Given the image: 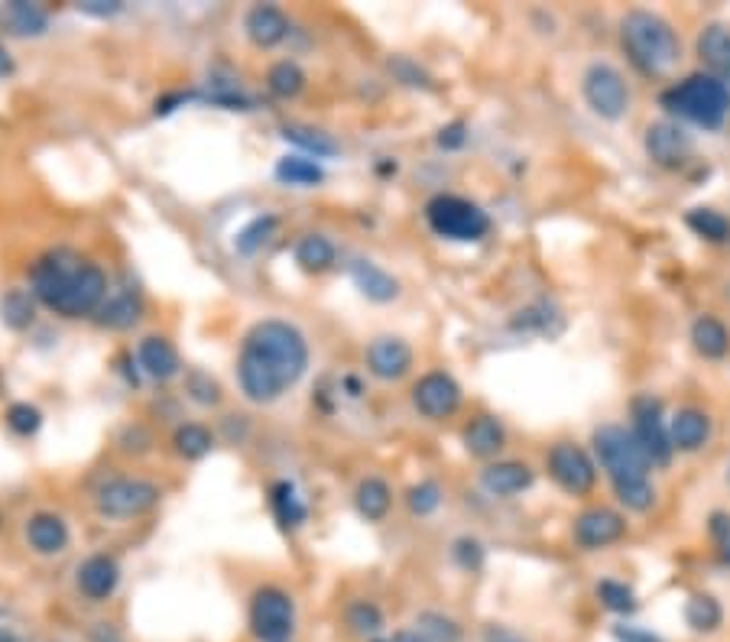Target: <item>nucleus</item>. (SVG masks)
I'll return each mask as SVG.
<instances>
[{"mask_svg": "<svg viewBox=\"0 0 730 642\" xmlns=\"http://www.w3.org/2000/svg\"><path fill=\"white\" fill-rule=\"evenodd\" d=\"M306 371L308 340L296 325L283 318H264L244 335L237 354V386L254 406L283 399L306 377Z\"/></svg>", "mask_w": 730, "mask_h": 642, "instance_id": "f257e3e1", "label": "nucleus"}, {"mask_svg": "<svg viewBox=\"0 0 730 642\" xmlns=\"http://www.w3.org/2000/svg\"><path fill=\"white\" fill-rule=\"evenodd\" d=\"M30 293L59 318H85L108 299V276L76 250H49L30 266Z\"/></svg>", "mask_w": 730, "mask_h": 642, "instance_id": "f03ea898", "label": "nucleus"}, {"mask_svg": "<svg viewBox=\"0 0 730 642\" xmlns=\"http://www.w3.org/2000/svg\"><path fill=\"white\" fill-rule=\"evenodd\" d=\"M594 454L614 484L616 500L633 513H650L655 503V487L650 481L653 461L647 457L637 435L623 425H601L594 432Z\"/></svg>", "mask_w": 730, "mask_h": 642, "instance_id": "7ed1b4c3", "label": "nucleus"}, {"mask_svg": "<svg viewBox=\"0 0 730 642\" xmlns=\"http://www.w3.org/2000/svg\"><path fill=\"white\" fill-rule=\"evenodd\" d=\"M620 42L630 62L643 76H665L675 69L682 56V42L675 37L672 23L653 10H630L620 20Z\"/></svg>", "mask_w": 730, "mask_h": 642, "instance_id": "20e7f679", "label": "nucleus"}, {"mask_svg": "<svg viewBox=\"0 0 730 642\" xmlns=\"http://www.w3.org/2000/svg\"><path fill=\"white\" fill-rule=\"evenodd\" d=\"M662 108L685 117L694 127L718 130L730 113V91L721 78L689 76L662 95Z\"/></svg>", "mask_w": 730, "mask_h": 642, "instance_id": "39448f33", "label": "nucleus"}, {"mask_svg": "<svg viewBox=\"0 0 730 642\" xmlns=\"http://www.w3.org/2000/svg\"><path fill=\"white\" fill-rule=\"evenodd\" d=\"M425 221L438 237L458 244H474L491 230V215L477 201H467L462 195H435L425 205Z\"/></svg>", "mask_w": 730, "mask_h": 642, "instance_id": "423d86ee", "label": "nucleus"}, {"mask_svg": "<svg viewBox=\"0 0 730 642\" xmlns=\"http://www.w3.org/2000/svg\"><path fill=\"white\" fill-rule=\"evenodd\" d=\"M247 626L260 642H289L296 633V601L289 591L264 584L250 594Z\"/></svg>", "mask_w": 730, "mask_h": 642, "instance_id": "0eeeda50", "label": "nucleus"}, {"mask_svg": "<svg viewBox=\"0 0 730 642\" xmlns=\"http://www.w3.org/2000/svg\"><path fill=\"white\" fill-rule=\"evenodd\" d=\"M162 491L144 477H115L95 493V506L105 520H137L159 506Z\"/></svg>", "mask_w": 730, "mask_h": 642, "instance_id": "6e6552de", "label": "nucleus"}, {"mask_svg": "<svg viewBox=\"0 0 730 642\" xmlns=\"http://www.w3.org/2000/svg\"><path fill=\"white\" fill-rule=\"evenodd\" d=\"M581 95H584L588 108L604 120H620L630 111V85L611 62L588 66V72L581 76Z\"/></svg>", "mask_w": 730, "mask_h": 642, "instance_id": "1a4fd4ad", "label": "nucleus"}, {"mask_svg": "<svg viewBox=\"0 0 730 642\" xmlns=\"http://www.w3.org/2000/svg\"><path fill=\"white\" fill-rule=\"evenodd\" d=\"M545 467H549V477L572 496H588L598 484V467H594L591 454L575 442L552 445V452L545 457Z\"/></svg>", "mask_w": 730, "mask_h": 642, "instance_id": "9d476101", "label": "nucleus"}, {"mask_svg": "<svg viewBox=\"0 0 730 642\" xmlns=\"http://www.w3.org/2000/svg\"><path fill=\"white\" fill-rule=\"evenodd\" d=\"M643 150L659 169H679L694 152V137L675 120H655L647 127Z\"/></svg>", "mask_w": 730, "mask_h": 642, "instance_id": "9b49d317", "label": "nucleus"}, {"mask_svg": "<svg viewBox=\"0 0 730 642\" xmlns=\"http://www.w3.org/2000/svg\"><path fill=\"white\" fill-rule=\"evenodd\" d=\"M630 432L637 435V442L643 445V452L653 464L665 467L672 461L675 448H672V438H669V422L662 418L659 403L653 396H640L633 403V428Z\"/></svg>", "mask_w": 730, "mask_h": 642, "instance_id": "f8f14e48", "label": "nucleus"}, {"mask_svg": "<svg viewBox=\"0 0 730 642\" xmlns=\"http://www.w3.org/2000/svg\"><path fill=\"white\" fill-rule=\"evenodd\" d=\"M413 406L420 416L432 418V422L452 418L462 409V386L455 383L452 374L432 371L413 386Z\"/></svg>", "mask_w": 730, "mask_h": 642, "instance_id": "ddd939ff", "label": "nucleus"}, {"mask_svg": "<svg viewBox=\"0 0 730 642\" xmlns=\"http://www.w3.org/2000/svg\"><path fill=\"white\" fill-rule=\"evenodd\" d=\"M572 535H575V542L581 549L598 552V549H608V545H614V542H620L627 535V520L616 510L591 506V510L578 513Z\"/></svg>", "mask_w": 730, "mask_h": 642, "instance_id": "4468645a", "label": "nucleus"}, {"mask_svg": "<svg viewBox=\"0 0 730 642\" xmlns=\"http://www.w3.org/2000/svg\"><path fill=\"white\" fill-rule=\"evenodd\" d=\"M120 584V565H117L115 555L108 552H95L88 555L76 571V587L81 597H88L91 604H105L111 601Z\"/></svg>", "mask_w": 730, "mask_h": 642, "instance_id": "2eb2a0df", "label": "nucleus"}, {"mask_svg": "<svg viewBox=\"0 0 730 642\" xmlns=\"http://www.w3.org/2000/svg\"><path fill=\"white\" fill-rule=\"evenodd\" d=\"M367 374L384 383H393V379H403L410 371H413V347L403 338H393V335H384V338H374L367 344Z\"/></svg>", "mask_w": 730, "mask_h": 642, "instance_id": "dca6fc26", "label": "nucleus"}, {"mask_svg": "<svg viewBox=\"0 0 730 642\" xmlns=\"http://www.w3.org/2000/svg\"><path fill=\"white\" fill-rule=\"evenodd\" d=\"M669 438H672L675 452H701L711 442V416L704 409H694V406L679 409L675 416L669 418Z\"/></svg>", "mask_w": 730, "mask_h": 642, "instance_id": "f3484780", "label": "nucleus"}, {"mask_svg": "<svg viewBox=\"0 0 730 642\" xmlns=\"http://www.w3.org/2000/svg\"><path fill=\"white\" fill-rule=\"evenodd\" d=\"M244 33H247V39L257 49H273V46H279L283 39L289 37V20H286V13L279 7L257 3L244 17Z\"/></svg>", "mask_w": 730, "mask_h": 642, "instance_id": "a211bd4d", "label": "nucleus"}, {"mask_svg": "<svg viewBox=\"0 0 730 642\" xmlns=\"http://www.w3.org/2000/svg\"><path fill=\"white\" fill-rule=\"evenodd\" d=\"M137 360L144 367L147 377L159 379H176L182 374V360H179V350L172 347V340L162 338V335H147V338L137 344Z\"/></svg>", "mask_w": 730, "mask_h": 642, "instance_id": "6ab92c4d", "label": "nucleus"}, {"mask_svg": "<svg viewBox=\"0 0 730 642\" xmlns=\"http://www.w3.org/2000/svg\"><path fill=\"white\" fill-rule=\"evenodd\" d=\"M0 27L10 37H46L49 33V13L39 3H30V0H7V3H0Z\"/></svg>", "mask_w": 730, "mask_h": 642, "instance_id": "aec40b11", "label": "nucleus"}, {"mask_svg": "<svg viewBox=\"0 0 730 642\" xmlns=\"http://www.w3.org/2000/svg\"><path fill=\"white\" fill-rule=\"evenodd\" d=\"M481 484L491 496H516L536 484V471L523 461H497V464L484 467Z\"/></svg>", "mask_w": 730, "mask_h": 642, "instance_id": "412c9836", "label": "nucleus"}, {"mask_svg": "<svg viewBox=\"0 0 730 642\" xmlns=\"http://www.w3.org/2000/svg\"><path fill=\"white\" fill-rule=\"evenodd\" d=\"M462 442L464 452L471 454V457L487 461V457H497V454L503 452V445H506V428H503V422H500L497 416L481 413V416H474L464 425Z\"/></svg>", "mask_w": 730, "mask_h": 642, "instance_id": "4be33fe9", "label": "nucleus"}, {"mask_svg": "<svg viewBox=\"0 0 730 642\" xmlns=\"http://www.w3.org/2000/svg\"><path fill=\"white\" fill-rule=\"evenodd\" d=\"M69 523L56 513H37L27 520V542L37 555H62L69 549Z\"/></svg>", "mask_w": 730, "mask_h": 642, "instance_id": "5701e85b", "label": "nucleus"}, {"mask_svg": "<svg viewBox=\"0 0 730 642\" xmlns=\"http://www.w3.org/2000/svg\"><path fill=\"white\" fill-rule=\"evenodd\" d=\"M351 279H354V286L361 289V296L371 299V303L386 305L399 296L396 276H389L384 266H377L374 260H354V264H351Z\"/></svg>", "mask_w": 730, "mask_h": 642, "instance_id": "b1692460", "label": "nucleus"}, {"mask_svg": "<svg viewBox=\"0 0 730 642\" xmlns=\"http://www.w3.org/2000/svg\"><path fill=\"white\" fill-rule=\"evenodd\" d=\"M698 56L714 78L730 81V23H708L698 37Z\"/></svg>", "mask_w": 730, "mask_h": 642, "instance_id": "393cba45", "label": "nucleus"}, {"mask_svg": "<svg viewBox=\"0 0 730 642\" xmlns=\"http://www.w3.org/2000/svg\"><path fill=\"white\" fill-rule=\"evenodd\" d=\"M692 344L694 350L708 360H721L730 350V332L728 325L714 315H701L692 325Z\"/></svg>", "mask_w": 730, "mask_h": 642, "instance_id": "a878e982", "label": "nucleus"}, {"mask_svg": "<svg viewBox=\"0 0 730 642\" xmlns=\"http://www.w3.org/2000/svg\"><path fill=\"white\" fill-rule=\"evenodd\" d=\"M354 506L367 523H381L386 520L389 506H393V491L384 477H364L354 491Z\"/></svg>", "mask_w": 730, "mask_h": 642, "instance_id": "bb28decb", "label": "nucleus"}, {"mask_svg": "<svg viewBox=\"0 0 730 642\" xmlns=\"http://www.w3.org/2000/svg\"><path fill=\"white\" fill-rule=\"evenodd\" d=\"M273 176H276V182H283V186L312 189V186H318V182L325 179V169H322L315 159H308V156H283V159L276 162Z\"/></svg>", "mask_w": 730, "mask_h": 642, "instance_id": "cd10ccee", "label": "nucleus"}, {"mask_svg": "<svg viewBox=\"0 0 730 642\" xmlns=\"http://www.w3.org/2000/svg\"><path fill=\"white\" fill-rule=\"evenodd\" d=\"M140 322V299L130 293H115L98 308V325L111 332H127Z\"/></svg>", "mask_w": 730, "mask_h": 642, "instance_id": "c85d7f7f", "label": "nucleus"}, {"mask_svg": "<svg viewBox=\"0 0 730 642\" xmlns=\"http://www.w3.org/2000/svg\"><path fill=\"white\" fill-rule=\"evenodd\" d=\"M335 260H338V250L325 234H306L296 244V264L306 273H325V269L335 266Z\"/></svg>", "mask_w": 730, "mask_h": 642, "instance_id": "c756f323", "label": "nucleus"}, {"mask_svg": "<svg viewBox=\"0 0 730 642\" xmlns=\"http://www.w3.org/2000/svg\"><path fill=\"white\" fill-rule=\"evenodd\" d=\"M37 318V299L27 289H7L0 299V322L10 332H27Z\"/></svg>", "mask_w": 730, "mask_h": 642, "instance_id": "7c9ffc66", "label": "nucleus"}, {"mask_svg": "<svg viewBox=\"0 0 730 642\" xmlns=\"http://www.w3.org/2000/svg\"><path fill=\"white\" fill-rule=\"evenodd\" d=\"M172 445H176V454L186 457V461H201L205 454L215 448V435L208 425L201 422H182L176 432H172Z\"/></svg>", "mask_w": 730, "mask_h": 642, "instance_id": "2f4dec72", "label": "nucleus"}, {"mask_svg": "<svg viewBox=\"0 0 730 642\" xmlns=\"http://www.w3.org/2000/svg\"><path fill=\"white\" fill-rule=\"evenodd\" d=\"M413 630L428 642H464L462 623H458L455 616L442 613V610H423V613H416Z\"/></svg>", "mask_w": 730, "mask_h": 642, "instance_id": "473e14b6", "label": "nucleus"}, {"mask_svg": "<svg viewBox=\"0 0 730 642\" xmlns=\"http://www.w3.org/2000/svg\"><path fill=\"white\" fill-rule=\"evenodd\" d=\"M345 626L351 633H357V636H371V640H377L381 633H384V610L374 604V601H351L345 606Z\"/></svg>", "mask_w": 730, "mask_h": 642, "instance_id": "72a5a7b5", "label": "nucleus"}, {"mask_svg": "<svg viewBox=\"0 0 730 642\" xmlns=\"http://www.w3.org/2000/svg\"><path fill=\"white\" fill-rule=\"evenodd\" d=\"M267 88L273 91V95H276V98H283V101H293V98H299V95L306 91V72L299 69V62H293V59H283V62L269 66Z\"/></svg>", "mask_w": 730, "mask_h": 642, "instance_id": "f704fd0d", "label": "nucleus"}, {"mask_svg": "<svg viewBox=\"0 0 730 642\" xmlns=\"http://www.w3.org/2000/svg\"><path fill=\"white\" fill-rule=\"evenodd\" d=\"M273 510H276V520L286 526V530H296V526H303L306 523V503L299 500V493L296 487L289 484V481H279V484H273Z\"/></svg>", "mask_w": 730, "mask_h": 642, "instance_id": "c9c22d12", "label": "nucleus"}, {"mask_svg": "<svg viewBox=\"0 0 730 642\" xmlns=\"http://www.w3.org/2000/svg\"><path fill=\"white\" fill-rule=\"evenodd\" d=\"M276 227H279V218H276V215H260V218L247 221V225L237 230V237H234V250L244 254V257H254L257 250L267 247L269 237L276 234Z\"/></svg>", "mask_w": 730, "mask_h": 642, "instance_id": "e433bc0d", "label": "nucleus"}, {"mask_svg": "<svg viewBox=\"0 0 730 642\" xmlns=\"http://www.w3.org/2000/svg\"><path fill=\"white\" fill-rule=\"evenodd\" d=\"M685 623L692 626L694 633H714L724 623V610L711 594H694L692 601L685 604Z\"/></svg>", "mask_w": 730, "mask_h": 642, "instance_id": "4c0bfd02", "label": "nucleus"}, {"mask_svg": "<svg viewBox=\"0 0 730 642\" xmlns=\"http://www.w3.org/2000/svg\"><path fill=\"white\" fill-rule=\"evenodd\" d=\"M283 137H286V144H293V147H299V150H306L308 156H315V159H328V156H335V152L342 150L328 134H322V130H312V127H286L283 130Z\"/></svg>", "mask_w": 730, "mask_h": 642, "instance_id": "58836bf2", "label": "nucleus"}, {"mask_svg": "<svg viewBox=\"0 0 730 642\" xmlns=\"http://www.w3.org/2000/svg\"><path fill=\"white\" fill-rule=\"evenodd\" d=\"M598 601H601L604 610L620 613V616H630V613H637V606H640L637 591H633L630 584H623V581H614V577H608V581L598 584Z\"/></svg>", "mask_w": 730, "mask_h": 642, "instance_id": "ea45409f", "label": "nucleus"}, {"mask_svg": "<svg viewBox=\"0 0 730 642\" xmlns=\"http://www.w3.org/2000/svg\"><path fill=\"white\" fill-rule=\"evenodd\" d=\"M689 227H692L698 237L711 240V244H721V240H730V221L714 211V208H694L689 215Z\"/></svg>", "mask_w": 730, "mask_h": 642, "instance_id": "a19ab883", "label": "nucleus"}, {"mask_svg": "<svg viewBox=\"0 0 730 642\" xmlns=\"http://www.w3.org/2000/svg\"><path fill=\"white\" fill-rule=\"evenodd\" d=\"M186 393H189V399L198 403V406H218L221 399H225V393H221V383L211 377V374H205V371H189L186 374Z\"/></svg>", "mask_w": 730, "mask_h": 642, "instance_id": "79ce46f5", "label": "nucleus"}, {"mask_svg": "<svg viewBox=\"0 0 730 642\" xmlns=\"http://www.w3.org/2000/svg\"><path fill=\"white\" fill-rule=\"evenodd\" d=\"M442 500H445V493H442V487L435 481H420L416 487H410V493H406V506L420 520L432 516L442 506Z\"/></svg>", "mask_w": 730, "mask_h": 642, "instance_id": "37998d69", "label": "nucleus"}, {"mask_svg": "<svg viewBox=\"0 0 730 642\" xmlns=\"http://www.w3.org/2000/svg\"><path fill=\"white\" fill-rule=\"evenodd\" d=\"M7 428L13 432V435H20V438H30V435H37L39 425H42V413H39L37 406H30V403H13V406H7Z\"/></svg>", "mask_w": 730, "mask_h": 642, "instance_id": "c03bdc74", "label": "nucleus"}, {"mask_svg": "<svg viewBox=\"0 0 730 642\" xmlns=\"http://www.w3.org/2000/svg\"><path fill=\"white\" fill-rule=\"evenodd\" d=\"M452 559L464 567V571H477V567L484 565V545L477 542V539H455V545H452Z\"/></svg>", "mask_w": 730, "mask_h": 642, "instance_id": "a18cd8bd", "label": "nucleus"}, {"mask_svg": "<svg viewBox=\"0 0 730 642\" xmlns=\"http://www.w3.org/2000/svg\"><path fill=\"white\" fill-rule=\"evenodd\" d=\"M78 10H81L85 17L111 20V17H117V13L124 10V3H120V0H81V3H78Z\"/></svg>", "mask_w": 730, "mask_h": 642, "instance_id": "49530a36", "label": "nucleus"}, {"mask_svg": "<svg viewBox=\"0 0 730 642\" xmlns=\"http://www.w3.org/2000/svg\"><path fill=\"white\" fill-rule=\"evenodd\" d=\"M481 642H533V640H530V636H523L520 630L506 626V623H491V626H484Z\"/></svg>", "mask_w": 730, "mask_h": 642, "instance_id": "de8ad7c7", "label": "nucleus"}, {"mask_svg": "<svg viewBox=\"0 0 730 642\" xmlns=\"http://www.w3.org/2000/svg\"><path fill=\"white\" fill-rule=\"evenodd\" d=\"M464 140H467V127H464L462 120H455V124L438 130V147L442 150H462Z\"/></svg>", "mask_w": 730, "mask_h": 642, "instance_id": "09e8293b", "label": "nucleus"}, {"mask_svg": "<svg viewBox=\"0 0 730 642\" xmlns=\"http://www.w3.org/2000/svg\"><path fill=\"white\" fill-rule=\"evenodd\" d=\"M616 642H662L655 633H650V630H643V626H616L614 630Z\"/></svg>", "mask_w": 730, "mask_h": 642, "instance_id": "8fccbe9b", "label": "nucleus"}, {"mask_svg": "<svg viewBox=\"0 0 730 642\" xmlns=\"http://www.w3.org/2000/svg\"><path fill=\"white\" fill-rule=\"evenodd\" d=\"M13 69H17V66H13V56H10V52H7V46L0 42V78L13 76Z\"/></svg>", "mask_w": 730, "mask_h": 642, "instance_id": "3c124183", "label": "nucleus"}, {"mask_svg": "<svg viewBox=\"0 0 730 642\" xmlns=\"http://www.w3.org/2000/svg\"><path fill=\"white\" fill-rule=\"evenodd\" d=\"M393 642H428V640L420 636L416 630H399V633H393Z\"/></svg>", "mask_w": 730, "mask_h": 642, "instance_id": "603ef678", "label": "nucleus"}, {"mask_svg": "<svg viewBox=\"0 0 730 642\" xmlns=\"http://www.w3.org/2000/svg\"><path fill=\"white\" fill-rule=\"evenodd\" d=\"M371 642H393V640H371Z\"/></svg>", "mask_w": 730, "mask_h": 642, "instance_id": "864d4df0", "label": "nucleus"}, {"mask_svg": "<svg viewBox=\"0 0 730 642\" xmlns=\"http://www.w3.org/2000/svg\"><path fill=\"white\" fill-rule=\"evenodd\" d=\"M0 526H3V513H0Z\"/></svg>", "mask_w": 730, "mask_h": 642, "instance_id": "5fc2aeb1", "label": "nucleus"}, {"mask_svg": "<svg viewBox=\"0 0 730 642\" xmlns=\"http://www.w3.org/2000/svg\"><path fill=\"white\" fill-rule=\"evenodd\" d=\"M728 484H730V467H728Z\"/></svg>", "mask_w": 730, "mask_h": 642, "instance_id": "6e6d98bb", "label": "nucleus"}]
</instances>
